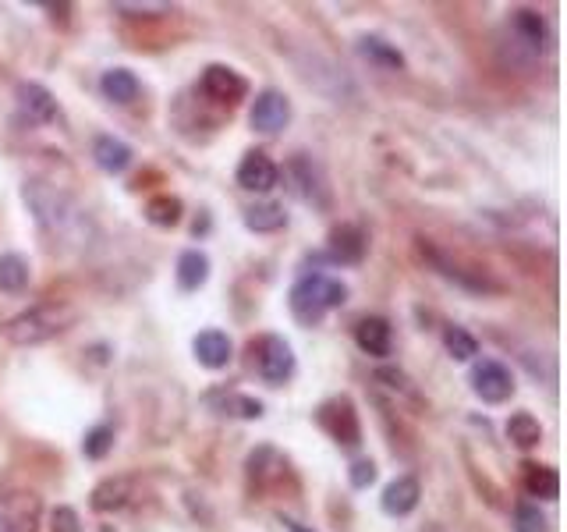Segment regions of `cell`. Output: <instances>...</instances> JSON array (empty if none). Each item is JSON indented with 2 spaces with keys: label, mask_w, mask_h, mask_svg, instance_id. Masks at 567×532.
<instances>
[{
  "label": "cell",
  "mask_w": 567,
  "mask_h": 532,
  "mask_svg": "<svg viewBox=\"0 0 567 532\" xmlns=\"http://www.w3.org/2000/svg\"><path fill=\"white\" fill-rule=\"evenodd\" d=\"M344 302H348V288L330 274H305L288 295L291 316L302 327H316L330 309H341Z\"/></svg>",
  "instance_id": "1"
},
{
  "label": "cell",
  "mask_w": 567,
  "mask_h": 532,
  "mask_svg": "<svg viewBox=\"0 0 567 532\" xmlns=\"http://www.w3.org/2000/svg\"><path fill=\"white\" fill-rule=\"evenodd\" d=\"M75 320H78V313L71 306L50 302V306H36V309H29V313H18L15 320H8L4 337H8L11 345H43V341H50V337L64 334Z\"/></svg>",
  "instance_id": "2"
},
{
  "label": "cell",
  "mask_w": 567,
  "mask_h": 532,
  "mask_svg": "<svg viewBox=\"0 0 567 532\" xmlns=\"http://www.w3.org/2000/svg\"><path fill=\"white\" fill-rule=\"evenodd\" d=\"M249 355H252V369L259 373V380H266L270 387L288 384L291 376H295V352H291V345L284 337L277 334L256 337L249 345Z\"/></svg>",
  "instance_id": "3"
},
{
  "label": "cell",
  "mask_w": 567,
  "mask_h": 532,
  "mask_svg": "<svg viewBox=\"0 0 567 532\" xmlns=\"http://www.w3.org/2000/svg\"><path fill=\"white\" fill-rule=\"evenodd\" d=\"M472 391H475V398H482L486 405H504V401H511V394H514L511 369H507L504 362H497V359L475 362Z\"/></svg>",
  "instance_id": "4"
},
{
  "label": "cell",
  "mask_w": 567,
  "mask_h": 532,
  "mask_svg": "<svg viewBox=\"0 0 567 532\" xmlns=\"http://www.w3.org/2000/svg\"><path fill=\"white\" fill-rule=\"evenodd\" d=\"M316 423L344 447L362 444V426H358V412L351 405V398H334L316 412Z\"/></svg>",
  "instance_id": "5"
},
{
  "label": "cell",
  "mask_w": 567,
  "mask_h": 532,
  "mask_svg": "<svg viewBox=\"0 0 567 532\" xmlns=\"http://www.w3.org/2000/svg\"><path fill=\"white\" fill-rule=\"evenodd\" d=\"M291 121V100L280 89H263V93L256 96V103H252L249 110V125L256 128L259 135H277L284 132Z\"/></svg>",
  "instance_id": "6"
},
{
  "label": "cell",
  "mask_w": 567,
  "mask_h": 532,
  "mask_svg": "<svg viewBox=\"0 0 567 532\" xmlns=\"http://www.w3.org/2000/svg\"><path fill=\"white\" fill-rule=\"evenodd\" d=\"M199 89L210 96V100L227 103V107H234L238 100H245V96H249V82L241 79L234 68H227V64H210V68L202 71Z\"/></svg>",
  "instance_id": "7"
},
{
  "label": "cell",
  "mask_w": 567,
  "mask_h": 532,
  "mask_svg": "<svg viewBox=\"0 0 567 532\" xmlns=\"http://www.w3.org/2000/svg\"><path fill=\"white\" fill-rule=\"evenodd\" d=\"M366 249H369V238L366 231L358 224H337L330 231V242H327V259L337 266H358L366 259Z\"/></svg>",
  "instance_id": "8"
},
{
  "label": "cell",
  "mask_w": 567,
  "mask_h": 532,
  "mask_svg": "<svg viewBox=\"0 0 567 532\" xmlns=\"http://www.w3.org/2000/svg\"><path fill=\"white\" fill-rule=\"evenodd\" d=\"M419 252L429 259V266H433L436 274L447 277V281L461 284V288H468V291H497V284H493L490 277L472 274V270H461V266L454 263V259L447 256V252H440V249H436V245H429L426 238H422V242H419Z\"/></svg>",
  "instance_id": "9"
},
{
  "label": "cell",
  "mask_w": 567,
  "mask_h": 532,
  "mask_svg": "<svg viewBox=\"0 0 567 532\" xmlns=\"http://www.w3.org/2000/svg\"><path fill=\"white\" fill-rule=\"evenodd\" d=\"M280 181V167L273 164L266 153H259V149H252V153H245L238 164V185L245 188V192H270V188H277Z\"/></svg>",
  "instance_id": "10"
},
{
  "label": "cell",
  "mask_w": 567,
  "mask_h": 532,
  "mask_svg": "<svg viewBox=\"0 0 567 532\" xmlns=\"http://www.w3.org/2000/svg\"><path fill=\"white\" fill-rule=\"evenodd\" d=\"M355 345L362 348L373 359H387L390 348H394V327L383 316H362L355 323Z\"/></svg>",
  "instance_id": "11"
},
{
  "label": "cell",
  "mask_w": 567,
  "mask_h": 532,
  "mask_svg": "<svg viewBox=\"0 0 567 532\" xmlns=\"http://www.w3.org/2000/svg\"><path fill=\"white\" fill-rule=\"evenodd\" d=\"M192 352H195V362L206 369H227L234 359V345L224 330H202V334H195Z\"/></svg>",
  "instance_id": "12"
},
{
  "label": "cell",
  "mask_w": 567,
  "mask_h": 532,
  "mask_svg": "<svg viewBox=\"0 0 567 532\" xmlns=\"http://www.w3.org/2000/svg\"><path fill=\"white\" fill-rule=\"evenodd\" d=\"M18 107L29 114V121H36V125H54L57 118H61V107H57L54 93L50 89H43L39 82H22L18 86Z\"/></svg>",
  "instance_id": "13"
},
{
  "label": "cell",
  "mask_w": 567,
  "mask_h": 532,
  "mask_svg": "<svg viewBox=\"0 0 567 532\" xmlns=\"http://www.w3.org/2000/svg\"><path fill=\"white\" fill-rule=\"evenodd\" d=\"M419 497H422L419 479H415V476H397L394 483L383 490L380 508L387 511L390 518H404V515H412V511L419 508Z\"/></svg>",
  "instance_id": "14"
},
{
  "label": "cell",
  "mask_w": 567,
  "mask_h": 532,
  "mask_svg": "<svg viewBox=\"0 0 567 532\" xmlns=\"http://www.w3.org/2000/svg\"><path fill=\"white\" fill-rule=\"evenodd\" d=\"M291 178L298 181V196H302L305 203H312V206L330 203V192H327V185H323V174H319V167L312 164L305 153H298V157L291 160Z\"/></svg>",
  "instance_id": "15"
},
{
  "label": "cell",
  "mask_w": 567,
  "mask_h": 532,
  "mask_svg": "<svg viewBox=\"0 0 567 532\" xmlns=\"http://www.w3.org/2000/svg\"><path fill=\"white\" fill-rule=\"evenodd\" d=\"M93 157H96V167L107 174H121L128 171V164H132V146L121 139H114V135H100V139L93 142Z\"/></svg>",
  "instance_id": "16"
},
{
  "label": "cell",
  "mask_w": 567,
  "mask_h": 532,
  "mask_svg": "<svg viewBox=\"0 0 567 532\" xmlns=\"http://www.w3.org/2000/svg\"><path fill=\"white\" fill-rule=\"evenodd\" d=\"M100 93L107 96V100H114V103H135V100H139V93H142V82L135 79V71L110 68V71H103Z\"/></svg>",
  "instance_id": "17"
},
{
  "label": "cell",
  "mask_w": 567,
  "mask_h": 532,
  "mask_svg": "<svg viewBox=\"0 0 567 532\" xmlns=\"http://www.w3.org/2000/svg\"><path fill=\"white\" fill-rule=\"evenodd\" d=\"M358 54L366 57V61L380 71H401L404 68V54L394 47V43L383 40V36H362V40H358Z\"/></svg>",
  "instance_id": "18"
},
{
  "label": "cell",
  "mask_w": 567,
  "mask_h": 532,
  "mask_svg": "<svg viewBox=\"0 0 567 532\" xmlns=\"http://www.w3.org/2000/svg\"><path fill=\"white\" fill-rule=\"evenodd\" d=\"M210 281V256L199 249H188L178 256V288L181 291H199Z\"/></svg>",
  "instance_id": "19"
},
{
  "label": "cell",
  "mask_w": 567,
  "mask_h": 532,
  "mask_svg": "<svg viewBox=\"0 0 567 532\" xmlns=\"http://www.w3.org/2000/svg\"><path fill=\"white\" fill-rule=\"evenodd\" d=\"M206 405L217 408L220 415H234V419H259V415H263V401L249 398V394H234V391L210 394Z\"/></svg>",
  "instance_id": "20"
},
{
  "label": "cell",
  "mask_w": 567,
  "mask_h": 532,
  "mask_svg": "<svg viewBox=\"0 0 567 532\" xmlns=\"http://www.w3.org/2000/svg\"><path fill=\"white\" fill-rule=\"evenodd\" d=\"M32 281V266L22 252H4L0 256V291H8V295H18L25 291Z\"/></svg>",
  "instance_id": "21"
},
{
  "label": "cell",
  "mask_w": 567,
  "mask_h": 532,
  "mask_svg": "<svg viewBox=\"0 0 567 532\" xmlns=\"http://www.w3.org/2000/svg\"><path fill=\"white\" fill-rule=\"evenodd\" d=\"M525 493L539 501H557L560 497V476L550 465H525Z\"/></svg>",
  "instance_id": "22"
},
{
  "label": "cell",
  "mask_w": 567,
  "mask_h": 532,
  "mask_svg": "<svg viewBox=\"0 0 567 532\" xmlns=\"http://www.w3.org/2000/svg\"><path fill=\"white\" fill-rule=\"evenodd\" d=\"M507 440L514 447H521V451H529V447H536L543 440V426H539V419L532 412H514L507 419Z\"/></svg>",
  "instance_id": "23"
},
{
  "label": "cell",
  "mask_w": 567,
  "mask_h": 532,
  "mask_svg": "<svg viewBox=\"0 0 567 532\" xmlns=\"http://www.w3.org/2000/svg\"><path fill=\"white\" fill-rule=\"evenodd\" d=\"M284 224H288V213H284L280 203H259L252 210H245V227L256 231V235H273Z\"/></svg>",
  "instance_id": "24"
},
{
  "label": "cell",
  "mask_w": 567,
  "mask_h": 532,
  "mask_svg": "<svg viewBox=\"0 0 567 532\" xmlns=\"http://www.w3.org/2000/svg\"><path fill=\"white\" fill-rule=\"evenodd\" d=\"M128 493H132V486H128V479H103L100 486L93 490V511H100V515H107V511H117L128 504Z\"/></svg>",
  "instance_id": "25"
},
{
  "label": "cell",
  "mask_w": 567,
  "mask_h": 532,
  "mask_svg": "<svg viewBox=\"0 0 567 532\" xmlns=\"http://www.w3.org/2000/svg\"><path fill=\"white\" fill-rule=\"evenodd\" d=\"M511 22H514V32H518L521 40L529 43L532 50H543L546 47V22H543V15H539V11L518 8L511 15Z\"/></svg>",
  "instance_id": "26"
},
{
  "label": "cell",
  "mask_w": 567,
  "mask_h": 532,
  "mask_svg": "<svg viewBox=\"0 0 567 532\" xmlns=\"http://www.w3.org/2000/svg\"><path fill=\"white\" fill-rule=\"evenodd\" d=\"M443 348H447V355H451L454 362H472L475 355H479V341H475L465 327H454V323L443 330Z\"/></svg>",
  "instance_id": "27"
},
{
  "label": "cell",
  "mask_w": 567,
  "mask_h": 532,
  "mask_svg": "<svg viewBox=\"0 0 567 532\" xmlns=\"http://www.w3.org/2000/svg\"><path fill=\"white\" fill-rule=\"evenodd\" d=\"M181 199L178 196H153L146 203V220L149 224H156V227H174L181 220Z\"/></svg>",
  "instance_id": "28"
},
{
  "label": "cell",
  "mask_w": 567,
  "mask_h": 532,
  "mask_svg": "<svg viewBox=\"0 0 567 532\" xmlns=\"http://www.w3.org/2000/svg\"><path fill=\"white\" fill-rule=\"evenodd\" d=\"M0 532H36V501L4 511L0 515Z\"/></svg>",
  "instance_id": "29"
},
{
  "label": "cell",
  "mask_w": 567,
  "mask_h": 532,
  "mask_svg": "<svg viewBox=\"0 0 567 532\" xmlns=\"http://www.w3.org/2000/svg\"><path fill=\"white\" fill-rule=\"evenodd\" d=\"M110 447H114V426H93V430L86 433V440H82V454L86 458H93V462H100V458H107Z\"/></svg>",
  "instance_id": "30"
},
{
  "label": "cell",
  "mask_w": 567,
  "mask_h": 532,
  "mask_svg": "<svg viewBox=\"0 0 567 532\" xmlns=\"http://www.w3.org/2000/svg\"><path fill=\"white\" fill-rule=\"evenodd\" d=\"M514 532H546V518L536 504H518L514 508Z\"/></svg>",
  "instance_id": "31"
},
{
  "label": "cell",
  "mask_w": 567,
  "mask_h": 532,
  "mask_svg": "<svg viewBox=\"0 0 567 532\" xmlns=\"http://www.w3.org/2000/svg\"><path fill=\"white\" fill-rule=\"evenodd\" d=\"M348 476H351V486H355V490H366V486H373V483H376V462L362 458V462L351 465Z\"/></svg>",
  "instance_id": "32"
},
{
  "label": "cell",
  "mask_w": 567,
  "mask_h": 532,
  "mask_svg": "<svg viewBox=\"0 0 567 532\" xmlns=\"http://www.w3.org/2000/svg\"><path fill=\"white\" fill-rule=\"evenodd\" d=\"M54 532H82L75 511H71V508H57L54 511Z\"/></svg>",
  "instance_id": "33"
},
{
  "label": "cell",
  "mask_w": 567,
  "mask_h": 532,
  "mask_svg": "<svg viewBox=\"0 0 567 532\" xmlns=\"http://www.w3.org/2000/svg\"><path fill=\"white\" fill-rule=\"evenodd\" d=\"M380 380H390V387H394V391L412 394V384H408V376H404L401 369H380Z\"/></svg>",
  "instance_id": "34"
},
{
  "label": "cell",
  "mask_w": 567,
  "mask_h": 532,
  "mask_svg": "<svg viewBox=\"0 0 567 532\" xmlns=\"http://www.w3.org/2000/svg\"><path fill=\"white\" fill-rule=\"evenodd\" d=\"M117 11H167V4H117Z\"/></svg>",
  "instance_id": "35"
},
{
  "label": "cell",
  "mask_w": 567,
  "mask_h": 532,
  "mask_svg": "<svg viewBox=\"0 0 567 532\" xmlns=\"http://www.w3.org/2000/svg\"><path fill=\"white\" fill-rule=\"evenodd\" d=\"M291 529H295V532H305V529H302V525H295V522H291Z\"/></svg>",
  "instance_id": "36"
}]
</instances>
